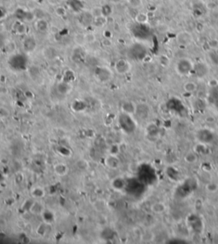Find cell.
I'll return each instance as SVG.
<instances>
[{
	"label": "cell",
	"instance_id": "6da1fadb",
	"mask_svg": "<svg viewBox=\"0 0 218 244\" xmlns=\"http://www.w3.org/2000/svg\"><path fill=\"white\" fill-rule=\"evenodd\" d=\"M176 71L181 75H187L193 72V64L189 59L183 58L178 61L176 63Z\"/></svg>",
	"mask_w": 218,
	"mask_h": 244
},
{
	"label": "cell",
	"instance_id": "7a4b0ae2",
	"mask_svg": "<svg viewBox=\"0 0 218 244\" xmlns=\"http://www.w3.org/2000/svg\"><path fill=\"white\" fill-rule=\"evenodd\" d=\"M95 75L97 79L99 81L105 83V82H108L112 77V74L111 72V70L105 67H99L97 68L96 72H95Z\"/></svg>",
	"mask_w": 218,
	"mask_h": 244
},
{
	"label": "cell",
	"instance_id": "3957f363",
	"mask_svg": "<svg viewBox=\"0 0 218 244\" xmlns=\"http://www.w3.org/2000/svg\"><path fill=\"white\" fill-rule=\"evenodd\" d=\"M193 72L194 73V74H195L197 78H205L209 74V68H208V66L206 65V63L200 62V63L193 64Z\"/></svg>",
	"mask_w": 218,
	"mask_h": 244
},
{
	"label": "cell",
	"instance_id": "277c9868",
	"mask_svg": "<svg viewBox=\"0 0 218 244\" xmlns=\"http://www.w3.org/2000/svg\"><path fill=\"white\" fill-rule=\"evenodd\" d=\"M104 165L111 170H116L120 166V160L118 159V155L109 154L104 158Z\"/></svg>",
	"mask_w": 218,
	"mask_h": 244
},
{
	"label": "cell",
	"instance_id": "5b68a950",
	"mask_svg": "<svg viewBox=\"0 0 218 244\" xmlns=\"http://www.w3.org/2000/svg\"><path fill=\"white\" fill-rule=\"evenodd\" d=\"M114 68H115L116 72L118 73V74L123 75L126 74L131 71V65L127 60L119 59L116 62Z\"/></svg>",
	"mask_w": 218,
	"mask_h": 244
},
{
	"label": "cell",
	"instance_id": "8992f818",
	"mask_svg": "<svg viewBox=\"0 0 218 244\" xmlns=\"http://www.w3.org/2000/svg\"><path fill=\"white\" fill-rule=\"evenodd\" d=\"M136 115H137L140 119H146L150 114V108L146 103H141L136 104Z\"/></svg>",
	"mask_w": 218,
	"mask_h": 244
},
{
	"label": "cell",
	"instance_id": "52a82bcc",
	"mask_svg": "<svg viewBox=\"0 0 218 244\" xmlns=\"http://www.w3.org/2000/svg\"><path fill=\"white\" fill-rule=\"evenodd\" d=\"M121 110L123 114H129V115H133L136 114V104L131 101H125L122 103Z\"/></svg>",
	"mask_w": 218,
	"mask_h": 244
},
{
	"label": "cell",
	"instance_id": "ba28073f",
	"mask_svg": "<svg viewBox=\"0 0 218 244\" xmlns=\"http://www.w3.org/2000/svg\"><path fill=\"white\" fill-rule=\"evenodd\" d=\"M126 181L124 178L122 177H117L113 178L111 183V186L116 191H124L126 187Z\"/></svg>",
	"mask_w": 218,
	"mask_h": 244
},
{
	"label": "cell",
	"instance_id": "9c48e42d",
	"mask_svg": "<svg viewBox=\"0 0 218 244\" xmlns=\"http://www.w3.org/2000/svg\"><path fill=\"white\" fill-rule=\"evenodd\" d=\"M68 166H67V164L63 162L56 163L54 166V172L56 175L59 177H64L68 173Z\"/></svg>",
	"mask_w": 218,
	"mask_h": 244
},
{
	"label": "cell",
	"instance_id": "30bf717a",
	"mask_svg": "<svg viewBox=\"0 0 218 244\" xmlns=\"http://www.w3.org/2000/svg\"><path fill=\"white\" fill-rule=\"evenodd\" d=\"M44 210H45V207L40 201H33L29 211L35 215H42V213H44Z\"/></svg>",
	"mask_w": 218,
	"mask_h": 244
},
{
	"label": "cell",
	"instance_id": "8fae6325",
	"mask_svg": "<svg viewBox=\"0 0 218 244\" xmlns=\"http://www.w3.org/2000/svg\"><path fill=\"white\" fill-rule=\"evenodd\" d=\"M32 196L36 199H41L45 196V191L44 188L40 187V186H37L34 187L31 191Z\"/></svg>",
	"mask_w": 218,
	"mask_h": 244
},
{
	"label": "cell",
	"instance_id": "7c38bea8",
	"mask_svg": "<svg viewBox=\"0 0 218 244\" xmlns=\"http://www.w3.org/2000/svg\"><path fill=\"white\" fill-rule=\"evenodd\" d=\"M183 90L187 93H193L197 91V84L195 82L193 81H187L183 84Z\"/></svg>",
	"mask_w": 218,
	"mask_h": 244
},
{
	"label": "cell",
	"instance_id": "4fadbf2b",
	"mask_svg": "<svg viewBox=\"0 0 218 244\" xmlns=\"http://www.w3.org/2000/svg\"><path fill=\"white\" fill-rule=\"evenodd\" d=\"M166 206L163 202H156L152 206V211L156 214H162L165 213Z\"/></svg>",
	"mask_w": 218,
	"mask_h": 244
},
{
	"label": "cell",
	"instance_id": "5bb4252c",
	"mask_svg": "<svg viewBox=\"0 0 218 244\" xmlns=\"http://www.w3.org/2000/svg\"><path fill=\"white\" fill-rule=\"evenodd\" d=\"M75 165H76V167H77L79 171H82V172L87 171L89 167H90L89 162L84 159H79L78 160H77Z\"/></svg>",
	"mask_w": 218,
	"mask_h": 244
},
{
	"label": "cell",
	"instance_id": "9a60e30c",
	"mask_svg": "<svg viewBox=\"0 0 218 244\" xmlns=\"http://www.w3.org/2000/svg\"><path fill=\"white\" fill-rule=\"evenodd\" d=\"M42 217L44 218V223L46 224H51L55 220V216L50 211H48V210H44V212L42 213Z\"/></svg>",
	"mask_w": 218,
	"mask_h": 244
},
{
	"label": "cell",
	"instance_id": "2e32d148",
	"mask_svg": "<svg viewBox=\"0 0 218 244\" xmlns=\"http://www.w3.org/2000/svg\"><path fill=\"white\" fill-rule=\"evenodd\" d=\"M94 208L98 212H103L107 209V204L102 200H97L94 202Z\"/></svg>",
	"mask_w": 218,
	"mask_h": 244
},
{
	"label": "cell",
	"instance_id": "e0dca14e",
	"mask_svg": "<svg viewBox=\"0 0 218 244\" xmlns=\"http://www.w3.org/2000/svg\"><path fill=\"white\" fill-rule=\"evenodd\" d=\"M197 159H198V157H197V155L194 152H188V153L186 154V155L184 157V160H185V161H187V163H190V164H193V163L196 162Z\"/></svg>",
	"mask_w": 218,
	"mask_h": 244
},
{
	"label": "cell",
	"instance_id": "ac0fdd59",
	"mask_svg": "<svg viewBox=\"0 0 218 244\" xmlns=\"http://www.w3.org/2000/svg\"><path fill=\"white\" fill-rule=\"evenodd\" d=\"M47 225H48V224H46V223H43V224L39 225V226H38L37 230H36L37 234L41 236H45V234H46Z\"/></svg>",
	"mask_w": 218,
	"mask_h": 244
},
{
	"label": "cell",
	"instance_id": "d6986e66",
	"mask_svg": "<svg viewBox=\"0 0 218 244\" xmlns=\"http://www.w3.org/2000/svg\"><path fill=\"white\" fill-rule=\"evenodd\" d=\"M147 16H146V14H144V13H140V14H138L136 16V20L137 22H139L140 24H143V23H146L147 22Z\"/></svg>",
	"mask_w": 218,
	"mask_h": 244
},
{
	"label": "cell",
	"instance_id": "ffe728a7",
	"mask_svg": "<svg viewBox=\"0 0 218 244\" xmlns=\"http://www.w3.org/2000/svg\"><path fill=\"white\" fill-rule=\"evenodd\" d=\"M209 44L211 48H212V49H215V50H217L218 49V40L216 39V38H211L209 41Z\"/></svg>",
	"mask_w": 218,
	"mask_h": 244
},
{
	"label": "cell",
	"instance_id": "44dd1931",
	"mask_svg": "<svg viewBox=\"0 0 218 244\" xmlns=\"http://www.w3.org/2000/svg\"><path fill=\"white\" fill-rule=\"evenodd\" d=\"M207 189L209 190L211 192H216L218 190V185L214 184V183H211L207 185Z\"/></svg>",
	"mask_w": 218,
	"mask_h": 244
}]
</instances>
